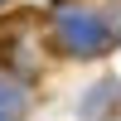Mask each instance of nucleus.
<instances>
[{
  "label": "nucleus",
  "instance_id": "nucleus-1",
  "mask_svg": "<svg viewBox=\"0 0 121 121\" xmlns=\"http://www.w3.org/2000/svg\"><path fill=\"white\" fill-rule=\"evenodd\" d=\"M53 44L63 53H73V58H97L112 44V19L102 10H92V5L68 0V5L53 10Z\"/></svg>",
  "mask_w": 121,
  "mask_h": 121
},
{
  "label": "nucleus",
  "instance_id": "nucleus-2",
  "mask_svg": "<svg viewBox=\"0 0 121 121\" xmlns=\"http://www.w3.org/2000/svg\"><path fill=\"white\" fill-rule=\"evenodd\" d=\"M39 19L34 15H19V19H10V24H0V53H5V68H15V73H34L39 68V58H34V34H39Z\"/></svg>",
  "mask_w": 121,
  "mask_h": 121
},
{
  "label": "nucleus",
  "instance_id": "nucleus-3",
  "mask_svg": "<svg viewBox=\"0 0 121 121\" xmlns=\"http://www.w3.org/2000/svg\"><path fill=\"white\" fill-rule=\"evenodd\" d=\"M19 107H24V92H19V87L0 73V112H19Z\"/></svg>",
  "mask_w": 121,
  "mask_h": 121
},
{
  "label": "nucleus",
  "instance_id": "nucleus-4",
  "mask_svg": "<svg viewBox=\"0 0 121 121\" xmlns=\"http://www.w3.org/2000/svg\"><path fill=\"white\" fill-rule=\"evenodd\" d=\"M0 5H10V0H0Z\"/></svg>",
  "mask_w": 121,
  "mask_h": 121
},
{
  "label": "nucleus",
  "instance_id": "nucleus-5",
  "mask_svg": "<svg viewBox=\"0 0 121 121\" xmlns=\"http://www.w3.org/2000/svg\"><path fill=\"white\" fill-rule=\"evenodd\" d=\"M0 121H5V112H0Z\"/></svg>",
  "mask_w": 121,
  "mask_h": 121
}]
</instances>
